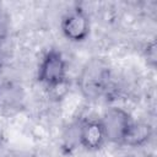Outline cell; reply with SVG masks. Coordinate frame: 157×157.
<instances>
[{
	"label": "cell",
	"mask_w": 157,
	"mask_h": 157,
	"mask_svg": "<svg viewBox=\"0 0 157 157\" xmlns=\"http://www.w3.org/2000/svg\"><path fill=\"white\" fill-rule=\"evenodd\" d=\"M38 81L49 90L66 83V61L59 50L50 49L44 54L38 69Z\"/></svg>",
	"instance_id": "obj_1"
},
{
	"label": "cell",
	"mask_w": 157,
	"mask_h": 157,
	"mask_svg": "<svg viewBox=\"0 0 157 157\" xmlns=\"http://www.w3.org/2000/svg\"><path fill=\"white\" fill-rule=\"evenodd\" d=\"M60 27L67 40L80 43L86 40L90 36V17L81 6H75L63 16Z\"/></svg>",
	"instance_id": "obj_2"
},
{
	"label": "cell",
	"mask_w": 157,
	"mask_h": 157,
	"mask_svg": "<svg viewBox=\"0 0 157 157\" xmlns=\"http://www.w3.org/2000/svg\"><path fill=\"white\" fill-rule=\"evenodd\" d=\"M101 121L104 126L107 140L112 142L121 144L129 126L134 120L131 119L130 114L126 110L113 107V108H109L103 114V118L101 119Z\"/></svg>",
	"instance_id": "obj_3"
},
{
	"label": "cell",
	"mask_w": 157,
	"mask_h": 157,
	"mask_svg": "<svg viewBox=\"0 0 157 157\" xmlns=\"http://www.w3.org/2000/svg\"><path fill=\"white\" fill-rule=\"evenodd\" d=\"M80 144L88 151H98L107 141V135L101 119H90L80 129Z\"/></svg>",
	"instance_id": "obj_4"
},
{
	"label": "cell",
	"mask_w": 157,
	"mask_h": 157,
	"mask_svg": "<svg viewBox=\"0 0 157 157\" xmlns=\"http://www.w3.org/2000/svg\"><path fill=\"white\" fill-rule=\"evenodd\" d=\"M153 129L151 124L146 121H132L129 126L121 144L131 147H139L145 145L152 136Z\"/></svg>",
	"instance_id": "obj_5"
},
{
	"label": "cell",
	"mask_w": 157,
	"mask_h": 157,
	"mask_svg": "<svg viewBox=\"0 0 157 157\" xmlns=\"http://www.w3.org/2000/svg\"><path fill=\"white\" fill-rule=\"evenodd\" d=\"M144 54H145L147 64L152 67H156V65H157V47H156L155 39L151 40L150 43H147V45L144 50Z\"/></svg>",
	"instance_id": "obj_6"
},
{
	"label": "cell",
	"mask_w": 157,
	"mask_h": 157,
	"mask_svg": "<svg viewBox=\"0 0 157 157\" xmlns=\"http://www.w3.org/2000/svg\"><path fill=\"white\" fill-rule=\"evenodd\" d=\"M0 67H1V65H0Z\"/></svg>",
	"instance_id": "obj_7"
}]
</instances>
